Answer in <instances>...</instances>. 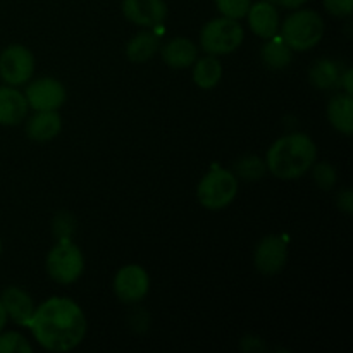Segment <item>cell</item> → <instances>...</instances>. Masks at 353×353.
Segmentation results:
<instances>
[{"mask_svg":"<svg viewBox=\"0 0 353 353\" xmlns=\"http://www.w3.org/2000/svg\"><path fill=\"white\" fill-rule=\"evenodd\" d=\"M40 347L50 352H69L86 334V317L71 299L52 296L34 309L30 326Z\"/></svg>","mask_w":353,"mask_h":353,"instance_id":"obj_1","label":"cell"},{"mask_svg":"<svg viewBox=\"0 0 353 353\" xmlns=\"http://www.w3.org/2000/svg\"><path fill=\"white\" fill-rule=\"evenodd\" d=\"M316 157L317 147L312 138L303 133H292L271 145L265 168L279 179H295L312 168Z\"/></svg>","mask_w":353,"mask_h":353,"instance_id":"obj_2","label":"cell"},{"mask_svg":"<svg viewBox=\"0 0 353 353\" xmlns=\"http://www.w3.org/2000/svg\"><path fill=\"white\" fill-rule=\"evenodd\" d=\"M324 37V21L316 10L302 9L290 14L281 26V40L292 50L305 52Z\"/></svg>","mask_w":353,"mask_h":353,"instance_id":"obj_3","label":"cell"},{"mask_svg":"<svg viewBox=\"0 0 353 353\" xmlns=\"http://www.w3.org/2000/svg\"><path fill=\"white\" fill-rule=\"evenodd\" d=\"M243 28L236 19L216 17L202 28L200 45L209 55L231 54L243 43Z\"/></svg>","mask_w":353,"mask_h":353,"instance_id":"obj_4","label":"cell"},{"mask_svg":"<svg viewBox=\"0 0 353 353\" xmlns=\"http://www.w3.org/2000/svg\"><path fill=\"white\" fill-rule=\"evenodd\" d=\"M238 193V179L228 169L216 168L199 183L196 196L205 209L219 210L230 205Z\"/></svg>","mask_w":353,"mask_h":353,"instance_id":"obj_5","label":"cell"},{"mask_svg":"<svg viewBox=\"0 0 353 353\" xmlns=\"http://www.w3.org/2000/svg\"><path fill=\"white\" fill-rule=\"evenodd\" d=\"M85 271V259L81 250L71 241H61L47 255V272L59 285H71L78 281Z\"/></svg>","mask_w":353,"mask_h":353,"instance_id":"obj_6","label":"cell"},{"mask_svg":"<svg viewBox=\"0 0 353 353\" xmlns=\"http://www.w3.org/2000/svg\"><path fill=\"white\" fill-rule=\"evenodd\" d=\"M34 72V57L23 45H9L0 54V76L10 86L30 81Z\"/></svg>","mask_w":353,"mask_h":353,"instance_id":"obj_7","label":"cell"},{"mask_svg":"<svg viewBox=\"0 0 353 353\" xmlns=\"http://www.w3.org/2000/svg\"><path fill=\"white\" fill-rule=\"evenodd\" d=\"M148 290H150V278L141 265H124L114 278V292L121 302H141L147 296Z\"/></svg>","mask_w":353,"mask_h":353,"instance_id":"obj_8","label":"cell"},{"mask_svg":"<svg viewBox=\"0 0 353 353\" xmlns=\"http://www.w3.org/2000/svg\"><path fill=\"white\" fill-rule=\"evenodd\" d=\"M24 97L31 109L57 110L65 102V88L55 78H40L28 85Z\"/></svg>","mask_w":353,"mask_h":353,"instance_id":"obj_9","label":"cell"},{"mask_svg":"<svg viewBox=\"0 0 353 353\" xmlns=\"http://www.w3.org/2000/svg\"><path fill=\"white\" fill-rule=\"evenodd\" d=\"M288 261V247L279 236H265L255 248V268L264 276H276L283 271Z\"/></svg>","mask_w":353,"mask_h":353,"instance_id":"obj_10","label":"cell"},{"mask_svg":"<svg viewBox=\"0 0 353 353\" xmlns=\"http://www.w3.org/2000/svg\"><path fill=\"white\" fill-rule=\"evenodd\" d=\"M123 14L138 26L155 28L164 23L168 6L164 0H123Z\"/></svg>","mask_w":353,"mask_h":353,"instance_id":"obj_11","label":"cell"},{"mask_svg":"<svg viewBox=\"0 0 353 353\" xmlns=\"http://www.w3.org/2000/svg\"><path fill=\"white\" fill-rule=\"evenodd\" d=\"M248 24L250 30L254 31L257 37L264 38V40H271L276 37L279 30V14L274 3L262 2L252 3L250 9L247 12Z\"/></svg>","mask_w":353,"mask_h":353,"instance_id":"obj_12","label":"cell"},{"mask_svg":"<svg viewBox=\"0 0 353 353\" xmlns=\"http://www.w3.org/2000/svg\"><path fill=\"white\" fill-rule=\"evenodd\" d=\"M0 300L6 307L7 317H10L19 326H30L34 314V303L24 290L17 288V286H10V288L3 290Z\"/></svg>","mask_w":353,"mask_h":353,"instance_id":"obj_13","label":"cell"},{"mask_svg":"<svg viewBox=\"0 0 353 353\" xmlns=\"http://www.w3.org/2000/svg\"><path fill=\"white\" fill-rule=\"evenodd\" d=\"M28 100L19 90L12 86L0 88V124L16 126L28 116Z\"/></svg>","mask_w":353,"mask_h":353,"instance_id":"obj_14","label":"cell"},{"mask_svg":"<svg viewBox=\"0 0 353 353\" xmlns=\"http://www.w3.org/2000/svg\"><path fill=\"white\" fill-rule=\"evenodd\" d=\"M62 119L57 110H37L26 123V134L34 141H50L61 133Z\"/></svg>","mask_w":353,"mask_h":353,"instance_id":"obj_15","label":"cell"},{"mask_svg":"<svg viewBox=\"0 0 353 353\" xmlns=\"http://www.w3.org/2000/svg\"><path fill=\"white\" fill-rule=\"evenodd\" d=\"M199 48L188 38H174L162 47V59L169 68L185 69L195 64Z\"/></svg>","mask_w":353,"mask_h":353,"instance_id":"obj_16","label":"cell"},{"mask_svg":"<svg viewBox=\"0 0 353 353\" xmlns=\"http://www.w3.org/2000/svg\"><path fill=\"white\" fill-rule=\"evenodd\" d=\"M327 117L334 130L350 137L353 131V99L348 93H340L333 97L327 105Z\"/></svg>","mask_w":353,"mask_h":353,"instance_id":"obj_17","label":"cell"},{"mask_svg":"<svg viewBox=\"0 0 353 353\" xmlns=\"http://www.w3.org/2000/svg\"><path fill=\"white\" fill-rule=\"evenodd\" d=\"M223 78V65L217 61L216 55L196 59L195 68H193V81L196 86L203 90H210L217 85Z\"/></svg>","mask_w":353,"mask_h":353,"instance_id":"obj_18","label":"cell"},{"mask_svg":"<svg viewBox=\"0 0 353 353\" xmlns=\"http://www.w3.org/2000/svg\"><path fill=\"white\" fill-rule=\"evenodd\" d=\"M157 50L159 38L155 37L152 31H141V33H138L126 47L128 59H130L131 62H137V64L152 59L157 54Z\"/></svg>","mask_w":353,"mask_h":353,"instance_id":"obj_19","label":"cell"},{"mask_svg":"<svg viewBox=\"0 0 353 353\" xmlns=\"http://www.w3.org/2000/svg\"><path fill=\"white\" fill-rule=\"evenodd\" d=\"M340 69L330 59H321L310 69V81L321 90L333 88L340 83Z\"/></svg>","mask_w":353,"mask_h":353,"instance_id":"obj_20","label":"cell"},{"mask_svg":"<svg viewBox=\"0 0 353 353\" xmlns=\"http://www.w3.org/2000/svg\"><path fill=\"white\" fill-rule=\"evenodd\" d=\"M262 61L271 69H283L292 62V48L281 38H271L262 48Z\"/></svg>","mask_w":353,"mask_h":353,"instance_id":"obj_21","label":"cell"},{"mask_svg":"<svg viewBox=\"0 0 353 353\" xmlns=\"http://www.w3.org/2000/svg\"><path fill=\"white\" fill-rule=\"evenodd\" d=\"M234 171L243 179L254 181V179L262 178L265 174V171H268V168H265V162H262L259 157L250 155V157L240 159L236 162V165H234Z\"/></svg>","mask_w":353,"mask_h":353,"instance_id":"obj_22","label":"cell"},{"mask_svg":"<svg viewBox=\"0 0 353 353\" xmlns=\"http://www.w3.org/2000/svg\"><path fill=\"white\" fill-rule=\"evenodd\" d=\"M33 347L28 343L26 338L23 334L16 333V331H9V333L0 334V353H31Z\"/></svg>","mask_w":353,"mask_h":353,"instance_id":"obj_23","label":"cell"},{"mask_svg":"<svg viewBox=\"0 0 353 353\" xmlns=\"http://www.w3.org/2000/svg\"><path fill=\"white\" fill-rule=\"evenodd\" d=\"M216 6L224 17L238 21L247 16L252 0H216Z\"/></svg>","mask_w":353,"mask_h":353,"instance_id":"obj_24","label":"cell"},{"mask_svg":"<svg viewBox=\"0 0 353 353\" xmlns=\"http://www.w3.org/2000/svg\"><path fill=\"white\" fill-rule=\"evenodd\" d=\"M336 171L331 164L326 162H321L314 168V181L317 183L321 190H331L336 185Z\"/></svg>","mask_w":353,"mask_h":353,"instance_id":"obj_25","label":"cell"},{"mask_svg":"<svg viewBox=\"0 0 353 353\" xmlns=\"http://www.w3.org/2000/svg\"><path fill=\"white\" fill-rule=\"evenodd\" d=\"M323 2L327 12L333 14V16L345 17L353 12V0H323Z\"/></svg>","mask_w":353,"mask_h":353,"instance_id":"obj_26","label":"cell"},{"mask_svg":"<svg viewBox=\"0 0 353 353\" xmlns=\"http://www.w3.org/2000/svg\"><path fill=\"white\" fill-rule=\"evenodd\" d=\"M338 207H340L341 210H345L347 214H352V210H353V195H352L350 190L340 193V196H338Z\"/></svg>","mask_w":353,"mask_h":353,"instance_id":"obj_27","label":"cell"},{"mask_svg":"<svg viewBox=\"0 0 353 353\" xmlns=\"http://www.w3.org/2000/svg\"><path fill=\"white\" fill-rule=\"evenodd\" d=\"M352 76H353V72L350 71V69H348L347 72H345L343 76H340V85H343L345 86V90H347V93L348 95H352L353 93V86H352Z\"/></svg>","mask_w":353,"mask_h":353,"instance_id":"obj_28","label":"cell"},{"mask_svg":"<svg viewBox=\"0 0 353 353\" xmlns=\"http://www.w3.org/2000/svg\"><path fill=\"white\" fill-rule=\"evenodd\" d=\"M309 0H278L279 6L286 7V9H299L303 3H307Z\"/></svg>","mask_w":353,"mask_h":353,"instance_id":"obj_29","label":"cell"},{"mask_svg":"<svg viewBox=\"0 0 353 353\" xmlns=\"http://www.w3.org/2000/svg\"><path fill=\"white\" fill-rule=\"evenodd\" d=\"M7 319H9V317H7L6 307H3L2 300H0V333H2V330H3V327H6Z\"/></svg>","mask_w":353,"mask_h":353,"instance_id":"obj_30","label":"cell"},{"mask_svg":"<svg viewBox=\"0 0 353 353\" xmlns=\"http://www.w3.org/2000/svg\"><path fill=\"white\" fill-rule=\"evenodd\" d=\"M265 2H271V3H274V6H276V3H278V0H265Z\"/></svg>","mask_w":353,"mask_h":353,"instance_id":"obj_31","label":"cell"},{"mask_svg":"<svg viewBox=\"0 0 353 353\" xmlns=\"http://www.w3.org/2000/svg\"><path fill=\"white\" fill-rule=\"evenodd\" d=\"M0 254H2V241H0Z\"/></svg>","mask_w":353,"mask_h":353,"instance_id":"obj_32","label":"cell"}]
</instances>
